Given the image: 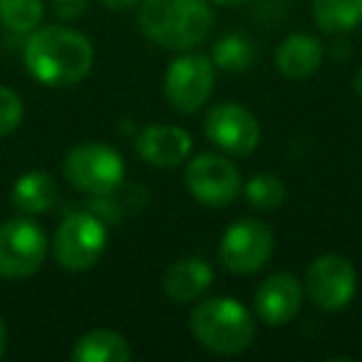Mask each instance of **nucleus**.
I'll use <instances>...</instances> for the list:
<instances>
[{"instance_id": "obj_7", "label": "nucleus", "mask_w": 362, "mask_h": 362, "mask_svg": "<svg viewBox=\"0 0 362 362\" xmlns=\"http://www.w3.org/2000/svg\"><path fill=\"white\" fill-rule=\"evenodd\" d=\"M214 62L199 52H184L169 65L164 75V97L176 112L194 115L214 92Z\"/></svg>"}, {"instance_id": "obj_22", "label": "nucleus", "mask_w": 362, "mask_h": 362, "mask_svg": "<svg viewBox=\"0 0 362 362\" xmlns=\"http://www.w3.org/2000/svg\"><path fill=\"white\" fill-rule=\"evenodd\" d=\"M23 122V100L11 87L0 85V136H8Z\"/></svg>"}, {"instance_id": "obj_20", "label": "nucleus", "mask_w": 362, "mask_h": 362, "mask_svg": "<svg viewBox=\"0 0 362 362\" xmlns=\"http://www.w3.org/2000/svg\"><path fill=\"white\" fill-rule=\"evenodd\" d=\"M214 67H221L223 72H243L253 62V45L243 35H223L214 45L211 55Z\"/></svg>"}, {"instance_id": "obj_18", "label": "nucleus", "mask_w": 362, "mask_h": 362, "mask_svg": "<svg viewBox=\"0 0 362 362\" xmlns=\"http://www.w3.org/2000/svg\"><path fill=\"white\" fill-rule=\"evenodd\" d=\"M313 21L330 35L350 33L362 23V0H313Z\"/></svg>"}, {"instance_id": "obj_23", "label": "nucleus", "mask_w": 362, "mask_h": 362, "mask_svg": "<svg viewBox=\"0 0 362 362\" xmlns=\"http://www.w3.org/2000/svg\"><path fill=\"white\" fill-rule=\"evenodd\" d=\"M52 11L60 21H75L87 11V0H52Z\"/></svg>"}, {"instance_id": "obj_3", "label": "nucleus", "mask_w": 362, "mask_h": 362, "mask_svg": "<svg viewBox=\"0 0 362 362\" xmlns=\"http://www.w3.org/2000/svg\"><path fill=\"white\" fill-rule=\"evenodd\" d=\"M192 332L204 350L231 357L251 347L256 322L236 298H206L194 308Z\"/></svg>"}, {"instance_id": "obj_19", "label": "nucleus", "mask_w": 362, "mask_h": 362, "mask_svg": "<svg viewBox=\"0 0 362 362\" xmlns=\"http://www.w3.org/2000/svg\"><path fill=\"white\" fill-rule=\"evenodd\" d=\"M42 0H0V21L13 33H33L42 23Z\"/></svg>"}, {"instance_id": "obj_10", "label": "nucleus", "mask_w": 362, "mask_h": 362, "mask_svg": "<svg viewBox=\"0 0 362 362\" xmlns=\"http://www.w3.org/2000/svg\"><path fill=\"white\" fill-rule=\"evenodd\" d=\"M305 296L322 310H342L357 291V273L345 256L325 253L305 271Z\"/></svg>"}, {"instance_id": "obj_15", "label": "nucleus", "mask_w": 362, "mask_h": 362, "mask_svg": "<svg viewBox=\"0 0 362 362\" xmlns=\"http://www.w3.org/2000/svg\"><path fill=\"white\" fill-rule=\"evenodd\" d=\"M322 42L308 33H293L278 45L276 70L288 80H305L320 67Z\"/></svg>"}, {"instance_id": "obj_27", "label": "nucleus", "mask_w": 362, "mask_h": 362, "mask_svg": "<svg viewBox=\"0 0 362 362\" xmlns=\"http://www.w3.org/2000/svg\"><path fill=\"white\" fill-rule=\"evenodd\" d=\"M352 87H355L357 97H360V100H362V67L355 72V80H352Z\"/></svg>"}, {"instance_id": "obj_13", "label": "nucleus", "mask_w": 362, "mask_h": 362, "mask_svg": "<svg viewBox=\"0 0 362 362\" xmlns=\"http://www.w3.org/2000/svg\"><path fill=\"white\" fill-rule=\"evenodd\" d=\"M136 154L151 166L171 169L187 161L192 154V136L181 127L151 124L144 127L136 136Z\"/></svg>"}, {"instance_id": "obj_5", "label": "nucleus", "mask_w": 362, "mask_h": 362, "mask_svg": "<svg viewBox=\"0 0 362 362\" xmlns=\"http://www.w3.org/2000/svg\"><path fill=\"white\" fill-rule=\"evenodd\" d=\"M107 241H110V231L97 214H70L55 231L52 253L62 268L82 273L97 266L102 253L107 251Z\"/></svg>"}, {"instance_id": "obj_1", "label": "nucleus", "mask_w": 362, "mask_h": 362, "mask_svg": "<svg viewBox=\"0 0 362 362\" xmlns=\"http://www.w3.org/2000/svg\"><path fill=\"white\" fill-rule=\"evenodd\" d=\"M23 60L33 77L45 87H72L92 70L95 50L82 33L50 25L35 28L23 47Z\"/></svg>"}, {"instance_id": "obj_12", "label": "nucleus", "mask_w": 362, "mask_h": 362, "mask_svg": "<svg viewBox=\"0 0 362 362\" xmlns=\"http://www.w3.org/2000/svg\"><path fill=\"white\" fill-rule=\"evenodd\" d=\"M303 283L293 273H273L256 291V313L266 325L281 327L300 313Z\"/></svg>"}, {"instance_id": "obj_8", "label": "nucleus", "mask_w": 362, "mask_h": 362, "mask_svg": "<svg viewBox=\"0 0 362 362\" xmlns=\"http://www.w3.org/2000/svg\"><path fill=\"white\" fill-rule=\"evenodd\" d=\"M273 253V231L258 218H238L223 231L218 258L223 268L236 276L261 271Z\"/></svg>"}, {"instance_id": "obj_17", "label": "nucleus", "mask_w": 362, "mask_h": 362, "mask_svg": "<svg viewBox=\"0 0 362 362\" xmlns=\"http://www.w3.org/2000/svg\"><path fill=\"white\" fill-rule=\"evenodd\" d=\"M132 357V347L124 335L115 330H90L75 342L72 360L75 362H127Z\"/></svg>"}, {"instance_id": "obj_6", "label": "nucleus", "mask_w": 362, "mask_h": 362, "mask_svg": "<svg viewBox=\"0 0 362 362\" xmlns=\"http://www.w3.org/2000/svg\"><path fill=\"white\" fill-rule=\"evenodd\" d=\"M47 256L45 231L30 218H11L0 226V278L21 281L37 273Z\"/></svg>"}, {"instance_id": "obj_26", "label": "nucleus", "mask_w": 362, "mask_h": 362, "mask_svg": "<svg viewBox=\"0 0 362 362\" xmlns=\"http://www.w3.org/2000/svg\"><path fill=\"white\" fill-rule=\"evenodd\" d=\"M209 3H216V6H223V8H238V6L251 3V0H209Z\"/></svg>"}, {"instance_id": "obj_14", "label": "nucleus", "mask_w": 362, "mask_h": 362, "mask_svg": "<svg viewBox=\"0 0 362 362\" xmlns=\"http://www.w3.org/2000/svg\"><path fill=\"white\" fill-rule=\"evenodd\" d=\"M214 283V268L202 258H184L166 268L164 273V288L166 298L174 303H194L211 288Z\"/></svg>"}, {"instance_id": "obj_2", "label": "nucleus", "mask_w": 362, "mask_h": 362, "mask_svg": "<svg viewBox=\"0 0 362 362\" xmlns=\"http://www.w3.org/2000/svg\"><path fill=\"white\" fill-rule=\"evenodd\" d=\"M214 25L209 0H141L139 28L164 50H192Z\"/></svg>"}, {"instance_id": "obj_25", "label": "nucleus", "mask_w": 362, "mask_h": 362, "mask_svg": "<svg viewBox=\"0 0 362 362\" xmlns=\"http://www.w3.org/2000/svg\"><path fill=\"white\" fill-rule=\"evenodd\" d=\"M6 347H8V330H6L3 317H0V357L6 355Z\"/></svg>"}, {"instance_id": "obj_9", "label": "nucleus", "mask_w": 362, "mask_h": 362, "mask_svg": "<svg viewBox=\"0 0 362 362\" xmlns=\"http://www.w3.org/2000/svg\"><path fill=\"white\" fill-rule=\"evenodd\" d=\"M184 181H187V189L192 192V197L199 204L211 209H223L233 204L243 189L241 171L226 156L218 154L194 156L187 166Z\"/></svg>"}, {"instance_id": "obj_4", "label": "nucleus", "mask_w": 362, "mask_h": 362, "mask_svg": "<svg viewBox=\"0 0 362 362\" xmlns=\"http://www.w3.org/2000/svg\"><path fill=\"white\" fill-rule=\"evenodd\" d=\"M65 179L70 187L87 197H112L124 181V161L112 146L102 141L80 144L65 156Z\"/></svg>"}, {"instance_id": "obj_24", "label": "nucleus", "mask_w": 362, "mask_h": 362, "mask_svg": "<svg viewBox=\"0 0 362 362\" xmlns=\"http://www.w3.org/2000/svg\"><path fill=\"white\" fill-rule=\"evenodd\" d=\"M100 3H102L105 8H110V11L122 13V11H129V8L139 6L141 0H100Z\"/></svg>"}, {"instance_id": "obj_21", "label": "nucleus", "mask_w": 362, "mask_h": 362, "mask_svg": "<svg viewBox=\"0 0 362 362\" xmlns=\"http://www.w3.org/2000/svg\"><path fill=\"white\" fill-rule=\"evenodd\" d=\"M248 204L261 211H273L286 202V187L276 174H256L243 187Z\"/></svg>"}, {"instance_id": "obj_16", "label": "nucleus", "mask_w": 362, "mask_h": 362, "mask_svg": "<svg viewBox=\"0 0 362 362\" xmlns=\"http://www.w3.org/2000/svg\"><path fill=\"white\" fill-rule=\"evenodd\" d=\"M57 184L45 171H28L13 184V206L23 214H45L57 204Z\"/></svg>"}, {"instance_id": "obj_11", "label": "nucleus", "mask_w": 362, "mask_h": 362, "mask_svg": "<svg viewBox=\"0 0 362 362\" xmlns=\"http://www.w3.org/2000/svg\"><path fill=\"white\" fill-rule=\"evenodd\" d=\"M204 134L214 146L233 156H246L256 151L261 141L258 119L238 102H221L209 110L204 119Z\"/></svg>"}]
</instances>
